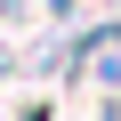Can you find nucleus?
I'll list each match as a JSON object with an SVG mask.
<instances>
[{
    "label": "nucleus",
    "instance_id": "nucleus-1",
    "mask_svg": "<svg viewBox=\"0 0 121 121\" xmlns=\"http://www.w3.org/2000/svg\"><path fill=\"white\" fill-rule=\"evenodd\" d=\"M40 8H48L56 24H73V16H81V0H40Z\"/></svg>",
    "mask_w": 121,
    "mask_h": 121
},
{
    "label": "nucleus",
    "instance_id": "nucleus-2",
    "mask_svg": "<svg viewBox=\"0 0 121 121\" xmlns=\"http://www.w3.org/2000/svg\"><path fill=\"white\" fill-rule=\"evenodd\" d=\"M16 121H48V105H24V113H16Z\"/></svg>",
    "mask_w": 121,
    "mask_h": 121
},
{
    "label": "nucleus",
    "instance_id": "nucleus-3",
    "mask_svg": "<svg viewBox=\"0 0 121 121\" xmlns=\"http://www.w3.org/2000/svg\"><path fill=\"white\" fill-rule=\"evenodd\" d=\"M97 121H121V105H105V113H97Z\"/></svg>",
    "mask_w": 121,
    "mask_h": 121
}]
</instances>
